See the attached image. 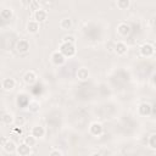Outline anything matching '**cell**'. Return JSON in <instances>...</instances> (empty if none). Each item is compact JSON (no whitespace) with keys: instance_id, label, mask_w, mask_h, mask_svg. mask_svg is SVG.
<instances>
[{"instance_id":"6da1fadb","label":"cell","mask_w":156,"mask_h":156,"mask_svg":"<svg viewBox=\"0 0 156 156\" xmlns=\"http://www.w3.org/2000/svg\"><path fill=\"white\" fill-rule=\"evenodd\" d=\"M60 51L65 55V56H73L76 54V48H74V44L73 43H69V41H63L60 46Z\"/></svg>"},{"instance_id":"7a4b0ae2","label":"cell","mask_w":156,"mask_h":156,"mask_svg":"<svg viewBox=\"0 0 156 156\" xmlns=\"http://www.w3.org/2000/svg\"><path fill=\"white\" fill-rule=\"evenodd\" d=\"M154 52H155V49H154V46H152L151 44H149V43L144 44V45L140 48V54H141L143 56L149 57V56L154 55Z\"/></svg>"},{"instance_id":"3957f363","label":"cell","mask_w":156,"mask_h":156,"mask_svg":"<svg viewBox=\"0 0 156 156\" xmlns=\"http://www.w3.org/2000/svg\"><path fill=\"white\" fill-rule=\"evenodd\" d=\"M51 60L55 65H62L66 60V56L61 52V51H55L52 55H51Z\"/></svg>"},{"instance_id":"277c9868","label":"cell","mask_w":156,"mask_h":156,"mask_svg":"<svg viewBox=\"0 0 156 156\" xmlns=\"http://www.w3.org/2000/svg\"><path fill=\"white\" fill-rule=\"evenodd\" d=\"M16 49H17V51L21 52V54L27 52V51L29 50V43H28L27 40H24V39H21V40L17 43Z\"/></svg>"},{"instance_id":"5b68a950","label":"cell","mask_w":156,"mask_h":156,"mask_svg":"<svg viewBox=\"0 0 156 156\" xmlns=\"http://www.w3.org/2000/svg\"><path fill=\"white\" fill-rule=\"evenodd\" d=\"M46 17H48V13H46V11L45 10H41V9H39V10H37V11H34V20L37 21V22H44L45 20H46Z\"/></svg>"},{"instance_id":"8992f818","label":"cell","mask_w":156,"mask_h":156,"mask_svg":"<svg viewBox=\"0 0 156 156\" xmlns=\"http://www.w3.org/2000/svg\"><path fill=\"white\" fill-rule=\"evenodd\" d=\"M15 84L16 83H15V80L12 78H5L1 82V87H2L4 90H12L15 88Z\"/></svg>"},{"instance_id":"52a82bcc","label":"cell","mask_w":156,"mask_h":156,"mask_svg":"<svg viewBox=\"0 0 156 156\" xmlns=\"http://www.w3.org/2000/svg\"><path fill=\"white\" fill-rule=\"evenodd\" d=\"M23 79H24V82H26L27 84H33V83L37 80V74H35L33 71H29V72H27V73L24 74Z\"/></svg>"},{"instance_id":"ba28073f","label":"cell","mask_w":156,"mask_h":156,"mask_svg":"<svg viewBox=\"0 0 156 156\" xmlns=\"http://www.w3.org/2000/svg\"><path fill=\"white\" fill-rule=\"evenodd\" d=\"M90 133L94 134V135H100L102 133V126L100 123H96V122L91 123V126H90Z\"/></svg>"},{"instance_id":"9c48e42d","label":"cell","mask_w":156,"mask_h":156,"mask_svg":"<svg viewBox=\"0 0 156 156\" xmlns=\"http://www.w3.org/2000/svg\"><path fill=\"white\" fill-rule=\"evenodd\" d=\"M27 30L29 33H37L39 30V22H37V21H29L27 23Z\"/></svg>"},{"instance_id":"30bf717a","label":"cell","mask_w":156,"mask_h":156,"mask_svg":"<svg viewBox=\"0 0 156 156\" xmlns=\"http://www.w3.org/2000/svg\"><path fill=\"white\" fill-rule=\"evenodd\" d=\"M115 50L118 55H124L127 52V45L123 43V41H118L115 46Z\"/></svg>"},{"instance_id":"8fae6325","label":"cell","mask_w":156,"mask_h":156,"mask_svg":"<svg viewBox=\"0 0 156 156\" xmlns=\"http://www.w3.org/2000/svg\"><path fill=\"white\" fill-rule=\"evenodd\" d=\"M77 77H78L80 80H85V79H88V77H89V71H88L87 68L82 67V68H79V69L77 71Z\"/></svg>"},{"instance_id":"7c38bea8","label":"cell","mask_w":156,"mask_h":156,"mask_svg":"<svg viewBox=\"0 0 156 156\" xmlns=\"http://www.w3.org/2000/svg\"><path fill=\"white\" fill-rule=\"evenodd\" d=\"M32 134H33L35 138H41V136H44V134H45V129H44L43 127H40V126H37V127H34V128L32 129Z\"/></svg>"},{"instance_id":"4fadbf2b","label":"cell","mask_w":156,"mask_h":156,"mask_svg":"<svg viewBox=\"0 0 156 156\" xmlns=\"http://www.w3.org/2000/svg\"><path fill=\"white\" fill-rule=\"evenodd\" d=\"M117 30H118V33H119L121 35H127V34H129V32H130V27H129L128 24H126V23H121V24L118 26Z\"/></svg>"},{"instance_id":"5bb4252c","label":"cell","mask_w":156,"mask_h":156,"mask_svg":"<svg viewBox=\"0 0 156 156\" xmlns=\"http://www.w3.org/2000/svg\"><path fill=\"white\" fill-rule=\"evenodd\" d=\"M37 139H38V138H35L33 134H30V135H28V136L24 138V144L28 145L29 147H33V146H35V144H37Z\"/></svg>"},{"instance_id":"9a60e30c","label":"cell","mask_w":156,"mask_h":156,"mask_svg":"<svg viewBox=\"0 0 156 156\" xmlns=\"http://www.w3.org/2000/svg\"><path fill=\"white\" fill-rule=\"evenodd\" d=\"M139 112H140V115H149L150 112H151V106L149 105V104H146V102H144V104H141L140 105V107H139Z\"/></svg>"},{"instance_id":"2e32d148","label":"cell","mask_w":156,"mask_h":156,"mask_svg":"<svg viewBox=\"0 0 156 156\" xmlns=\"http://www.w3.org/2000/svg\"><path fill=\"white\" fill-rule=\"evenodd\" d=\"M60 27H61V29L67 30V29H69V28L72 27V21H71L69 18H63V20H61V22H60Z\"/></svg>"},{"instance_id":"e0dca14e","label":"cell","mask_w":156,"mask_h":156,"mask_svg":"<svg viewBox=\"0 0 156 156\" xmlns=\"http://www.w3.org/2000/svg\"><path fill=\"white\" fill-rule=\"evenodd\" d=\"M1 122L6 126H10L12 122H13V118H12V115L11 113H4L2 117H1Z\"/></svg>"},{"instance_id":"ac0fdd59","label":"cell","mask_w":156,"mask_h":156,"mask_svg":"<svg viewBox=\"0 0 156 156\" xmlns=\"http://www.w3.org/2000/svg\"><path fill=\"white\" fill-rule=\"evenodd\" d=\"M2 147L5 149V151H6V152H13V151H15V149H16L15 143H13V141H11V140H7Z\"/></svg>"},{"instance_id":"d6986e66","label":"cell","mask_w":156,"mask_h":156,"mask_svg":"<svg viewBox=\"0 0 156 156\" xmlns=\"http://www.w3.org/2000/svg\"><path fill=\"white\" fill-rule=\"evenodd\" d=\"M29 149H30V147H29L28 145L23 144V145H21V146L17 147V154H20V155H28V154L30 152Z\"/></svg>"},{"instance_id":"ffe728a7","label":"cell","mask_w":156,"mask_h":156,"mask_svg":"<svg viewBox=\"0 0 156 156\" xmlns=\"http://www.w3.org/2000/svg\"><path fill=\"white\" fill-rule=\"evenodd\" d=\"M116 5L119 10H126L129 6V0H117Z\"/></svg>"},{"instance_id":"44dd1931","label":"cell","mask_w":156,"mask_h":156,"mask_svg":"<svg viewBox=\"0 0 156 156\" xmlns=\"http://www.w3.org/2000/svg\"><path fill=\"white\" fill-rule=\"evenodd\" d=\"M28 107H29L30 111L35 112V111L39 110V102H37V101H30V102H28Z\"/></svg>"},{"instance_id":"7402d4cb","label":"cell","mask_w":156,"mask_h":156,"mask_svg":"<svg viewBox=\"0 0 156 156\" xmlns=\"http://www.w3.org/2000/svg\"><path fill=\"white\" fill-rule=\"evenodd\" d=\"M11 15H12V11H11V10L5 9V10H2V11H1V17H2L4 20L10 18V17H11Z\"/></svg>"},{"instance_id":"603a6c76","label":"cell","mask_w":156,"mask_h":156,"mask_svg":"<svg viewBox=\"0 0 156 156\" xmlns=\"http://www.w3.org/2000/svg\"><path fill=\"white\" fill-rule=\"evenodd\" d=\"M24 122H26V121H24L23 117H17V118L15 119V123H16L18 127H22V126L24 124Z\"/></svg>"},{"instance_id":"cb8c5ba5","label":"cell","mask_w":156,"mask_h":156,"mask_svg":"<svg viewBox=\"0 0 156 156\" xmlns=\"http://www.w3.org/2000/svg\"><path fill=\"white\" fill-rule=\"evenodd\" d=\"M150 146L151 147H156V134H152L151 138H150Z\"/></svg>"},{"instance_id":"d4e9b609","label":"cell","mask_w":156,"mask_h":156,"mask_svg":"<svg viewBox=\"0 0 156 156\" xmlns=\"http://www.w3.org/2000/svg\"><path fill=\"white\" fill-rule=\"evenodd\" d=\"M29 9H32L33 11H37V10H39V4H38L37 1H32V4H30V6H29Z\"/></svg>"},{"instance_id":"484cf974","label":"cell","mask_w":156,"mask_h":156,"mask_svg":"<svg viewBox=\"0 0 156 156\" xmlns=\"http://www.w3.org/2000/svg\"><path fill=\"white\" fill-rule=\"evenodd\" d=\"M50 155H51V156H56V155L62 156V155H63V152H62V151H60V150H52V151L50 152Z\"/></svg>"},{"instance_id":"4316f807","label":"cell","mask_w":156,"mask_h":156,"mask_svg":"<svg viewBox=\"0 0 156 156\" xmlns=\"http://www.w3.org/2000/svg\"><path fill=\"white\" fill-rule=\"evenodd\" d=\"M21 2H22V6H30V4H32V1L30 0H21Z\"/></svg>"},{"instance_id":"83f0119b","label":"cell","mask_w":156,"mask_h":156,"mask_svg":"<svg viewBox=\"0 0 156 156\" xmlns=\"http://www.w3.org/2000/svg\"><path fill=\"white\" fill-rule=\"evenodd\" d=\"M63 41H69V43H74V39L73 37H63Z\"/></svg>"},{"instance_id":"f1b7e54d","label":"cell","mask_w":156,"mask_h":156,"mask_svg":"<svg viewBox=\"0 0 156 156\" xmlns=\"http://www.w3.org/2000/svg\"><path fill=\"white\" fill-rule=\"evenodd\" d=\"M6 141H7V140H6V138H1V146H4Z\"/></svg>"}]
</instances>
